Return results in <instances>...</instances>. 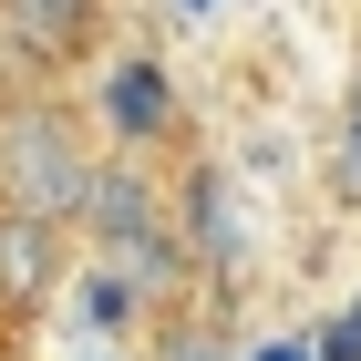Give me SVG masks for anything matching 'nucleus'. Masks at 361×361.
<instances>
[{"label":"nucleus","mask_w":361,"mask_h":361,"mask_svg":"<svg viewBox=\"0 0 361 361\" xmlns=\"http://www.w3.org/2000/svg\"><path fill=\"white\" fill-rule=\"evenodd\" d=\"M258 361H310V351H289V341H279V351H258Z\"/></svg>","instance_id":"8"},{"label":"nucleus","mask_w":361,"mask_h":361,"mask_svg":"<svg viewBox=\"0 0 361 361\" xmlns=\"http://www.w3.org/2000/svg\"><path fill=\"white\" fill-rule=\"evenodd\" d=\"M351 114H361V104H351ZM351 135H361V124H351Z\"/></svg>","instance_id":"9"},{"label":"nucleus","mask_w":361,"mask_h":361,"mask_svg":"<svg viewBox=\"0 0 361 361\" xmlns=\"http://www.w3.org/2000/svg\"><path fill=\"white\" fill-rule=\"evenodd\" d=\"M83 186H93V155L73 145V124H62L52 104L0 114V207H11V217L62 227V217H83Z\"/></svg>","instance_id":"1"},{"label":"nucleus","mask_w":361,"mask_h":361,"mask_svg":"<svg viewBox=\"0 0 361 361\" xmlns=\"http://www.w3.org/2000/svg\"><path fill=\"white\" fill-rule=\"evenodd\" d=\"M186 227L207 258H238V217H227V176H196L186 186Z\"/></svg>","instance_id":"6"},{"label":"nucleus","mask_w":361,"mask_h":361,"mask_svg":"<svg viewBox=\"0 0 361 361\" xmlns=\"http://www.w3.org/2000/svg\"><path fill=\"white\" fill-rule=\"evenodd\" d=\"M93 42V0H0V62H73Z\"/></svg>","instance_id":"3"},{"label":"nucleus","mask_w":361,"mask_h":361,"mask_svg":"<svg viewBox=\"0 0 361 361\" xmlns=\"http://www.w3.org/2000/svg\"><path fill=\"white\" fill-rule=\"evenodd\" d=\"M0 300H11V310L52 300V227H31V217H0Z\"/></svg>","instance_id":"4"},{"label":"nucleus","mask_w":361,"mask_h":361,"mask_svg":"<svg viewBox=\"0 0 361 361\" xmlns=\"http://www.w3.org/2000/svg\"><path fill=\"white\" fill-rule=\"evenodd\" d=\"M104 104H114V124H124V135H166V83H155L145 62H124V73H114Z\"/></svg>","instance_id":"5"},{"label":"nucleus","mask_w":361,"mask_h":361,"mask_svg":"<svg viewBox=\"0 0 361 361\" xmlns=\"http://www.w3.org/2000/svg\"><path fill=\"white\" fill-rule=\"evenodd\" d=\"M83 217H93V238H114V248H124V269H135V279H166V269H176V238H166L155 186H145L135 166H93Z\"/></svg>","instance_id":"2"},{"label":"nucleus","mask_w":361,"mask_h":361,"mask_svg":"<svg viewBox=\"0 0 361 361\" xmlns=\"http://www.w3.org/2000/svg\"><path fill=\"white\" fill-rule=\"evenodd\" d=\"M166 361H227L217 331H166Z\"/></svg>","instance_id":"7"}]
</instances>
